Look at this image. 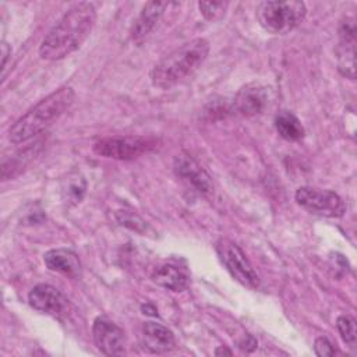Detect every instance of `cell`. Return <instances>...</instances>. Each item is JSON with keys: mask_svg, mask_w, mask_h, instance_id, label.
Returning <instances> with one entry per match:
<instances>
[{"mask_svg": "<svg viewBox=\"0 0 357 357\" xmlns=\"http://www.w3.org/2000/svg\"><path fill=\"white\" fill-rule=\"evenodd\" d=\"M141 346L152 354H165L174 349L176 339L170 329L162 324L148 321L141 328Z\"/></svg>", "mask_w": 357, "mask_h": 357, "instance_id": "7c38bea8", "label": "cell"}, {"mask_svg": "<svg viewBox=\"0 0 357 357\" xmlns=\"http://www.w3.org/2000/svg\"><path fill=\"white\" fill-rule=\"evenodd\" d=\"M156 139L142 135H121L107 137L96 141L92 146L93 152L103 158L130 160L141 156L142 153L153 149Z\"/></svg>", "mask_w": 357, "mask_h": 357, "instance_id": "5b68a950", "label": "cell"}, {"mask_svg": "<svg viewBox=\"0 0 357 357\" xmlns=\"http://www.w3.org/2000/svg\"><path fill=\"white\" fill-rule=\"evenodd\" d=\"M337 70L346 78H356V26L353 20L342 22L339 28Z\"/></svg>", "mask_w": 357, "mask_h": 357, "instance_id": "8fae6325", "label": "cell"}, {"mask_svg": "<svg viewBox=\"0 0 357 357\" xmlns=\"http://www.w3.org/2000/svg\"><path fill=\"white\" fill-rule=\"evenodd\" d=\"M116 219H117L119 225H121V226H124V227H127L132 231H137L139 234L145 233L146 229H148L146 222L141 216H138L135 212H131V211H126V209L117 211L116 212Z\"/></svg>", "mask_w": 357, "mask_h": 357, "instance_id": "d6986e66", "label": "cell"}, {"mask_svg": "<svg viewBox=\"0 0 357 357\" xmlns=\"http://www.w3.org/2000/svg\"><path fill=\"white\" fill-rule=\"evenodd\" d=\"M152 280L172 291H181L187 289L190 279L188 275L176 265L165 264L158 266L152 273Z\"/></svg>", "mask_w": 357, "mask_h": 357, "instance_id": "2e32d148", "label": "cell"}, {"mask_svg": "<svg viewBox=\"0 0 357 357\" xmlns=\"http://www.w3.org/2000/svg\"><path fill=\"white\" fill-rule=\"evenodd\" d=\"M336 326H337V331L343 339V342L346 344H349L350 347H354L356 346V321L349 317V315H340L337 319H336Z\"/></svg>", "mask_w": 357, "mask_h": 357, "instance_id": "ffe728a7", "label": "cell"}, {"mask_svg": "<svg viewBox=\"0 0 357 357\" xmlns=\"http://www.w3.org/2000/svg\"><path fill=\"white\" fill-rule=\"evenodd\" d=\"M305 13L303 1H261L257 7V20L265 31L283 35L298 26Z\"/></svg>", "mask_w": 357, "mask_h": 357, "instance_id": "277c9868", "label": "cell"}, {"mask_svg": "<svg viewBox=\"0 0 357 357\" xmlns=\"http://www.w3.org/2000/svg\"><path fill=\"white\" fill-rule=\"evenodd\" d=\"M294 199L307 212L324 218H342L346 212L343 199L331 190L300 187L294 194Z\"/></svg>", "mask_w": 357, "mask_h": 357, "instance_id": "8992f818", "label": "cell"}, {"mask_svg": "<svg viewBox=\"0 0 357 357\" xmlns=\"http://www.w3.org/2000/svg\"><path fill=\"white\" fill-rule=\"evenodd\" d=\"M314 350L315 354L319 357H326V356H335V349L333 344L331 343V340L325 336L317 337L315 343H314Z\"/></svg>", "mask_w": 357, "mask_h": 357, "instance_id": "7402d4cb", "label": "cell"}, {"mask_svg": "<svg viewBox=\"0 0 357 357\" xmlns=\"http://www.w3.org/2000/svg\"><path fill=\"white\" fill-rule=\"evenodd\" d=\"M209 43L204 38H195L172 50L159 60L151 71L153 86L160 89L172 88L191 75L206 59Z\"/></svg>", "mask_w": 357, "mask_h": 357, "instance_id": "3957f363", "label": "cell"}, {"mask_svg": "<svg viewBox=\"0 0 357 357\" xmlns=\"http://www.w3.org/2000/svg\"><path fill=\"white\" fill-rule=\"evenodd\" d=\"M216 252L226 266V269L230 272V275L238 280L241 284L248 287H257L258 286V275L254 271L251 262L245 257L244 251L231 240L229 238H220L216 243Z\"/></svg>", "mask_w": 357, "mask_h": 357, "instance_id": "52a82bcc", "label": "cell"}, {"mask_svg": "<svg viewBox=\"0 0 357 357\" xmlns=\"http://www.w3.org/2000/svg\"><path fill=\"white\" fill-rule=\"evenodd\" d=\"M96 347L106 356H120L126 350L124 331L106 317H98L92 326Z\"/></svg>", "mask_w": 357, "mask_h": 357, "instance_id": "ba28073f", "label": "cell"}, {"mask_svg": "<svg viewBox=\"0 0 357 357\" xmlns=\"http://www.w3.org/2000/svg\"><path fill=\"white\" fill-rule=\"evenodd\" d=\"M38 145H40V144L36 142L35 145L28 146L24 152H21L20 156H15V158L10 159L8 162H4L1 166V178L7 180V178L15 176L17 172H20V169L22 166H25L38 153Z\"/></svg>", "mask_w": 357, "mask_h": 357, "instance_id": "ac0fdd59", "label": "cell"}, {"mask_svg": "<svg viewBox=\"0 0 357 357\" xmlns=\"http://www.w3.org/2000/svg\"><path fill=\"white\" fill-rule=\"evenodd\" d=\"M238 347L241 350H245V351H252L257 347V340L252 336L247 335L243 340L238 342Z\"/></svg>", "mask_w": 357, "mask_h": 357, "instance_id": "603a6c76", "label": "cell"}, {"mask_svg": "<svg viewBox=\"0 0 357 357\" xmlns=\"http://www.w3.org/2000/svg\"><path fill=\"white\" fill-rule=\"evenodd\" d=\"M231 350H229L226 346H219L216 350H215V356H231Z\"/></svg>", "mask_w": 357, "mask_h": 357, "instance_id": "d4e9b609", "label": "cell"}, {"mask_svg": "<svg viewBox=\"0 0 357 357\" xmlns=\"http://www.w3.org/2000/svg\"><path fill=\"white\" fill-rule=\"evenodd\" d=\"M227 6H229L227 1H199L198 3V8L201 14L211 21H215L223 17Z\"/></svg>", "mask_w": 357, "mask_h": 357, "instance_id": "44dd1931", "label": "cell"}, {"mask_svg": "<svg viewBox=\"0 0 357 357\" xmlns=\"http://www.w3.org/2000/svg\"><path fill=\"white\" fill-rule=\"evenodd\" d=\"M75 93L73 88L63 86L39 100L22 117H20L8 130V138L14 144L25 142L42 131L66 113L74 103Z\"/></svg>", "mask_w": 357, "mask_h": 357, "instance_id": "7a4b0ae2", "label": "cell"}, {"mask_svg": "<svg viewBox=\"0 0 357 357\" xmlns=\"http://www.w3.org/2000/svg\"><path fill=\"white\" fill-rule=\"evenodd\" d=\"M174 170L177 176L194 191L199 194H209L212 191L211 176L202 166L188 153H180L174 159Z\"/></svg>", "mask_w": 357, "mask_h": 357, "instance_id": "30bf717a", "label": "cell"}, {"mask_svg": "<svg viewBox=\"0 0 357 357\" xmlns=\"http://www.w3.org/2000/svg\"><path fill=\"white\" fill-rule=\"evenodd\" d=\"M169 3L166 1H149L144 6L142 11L134 21V25L131 28V38L135 42H141L158 24L159 18L162 17L163 11Z\"/></svg>", "mask_w": 357, "mask_h": 357, "instance_id": "9a60e30c", "label": "cell"}, {"mask_svg": "<svg viewBox=\"0 0 357 357\" xmlns=\"http://www.w3.org/2000/svg\"><path fill=\"white\" fill-rule=\"evenodd\" d=\"M28 303L33 310L53 317L64 315L70 305L59 289L46 283L36 284L28 293Z\"/></svg>", "mask_w": 357, "mask_h": 357, "instance_id": "9c48e42d", "label": "cell"}, {"mask_svg": "<svg viewBox=\"0 0 357 357\" xmlns=\"http://www.w3.org/2000/svg\"><path fill=\"white\" fill-rule=\"evenodd\" d=\"M268 102V93L259 84H248L241 88L234 99V109L243 116L259 114Z\"/></svg>", "mask_w": 357, "mask_h": 357, "instance_id": "5bb4252c", "label": "cell"}, {"mask_svg": "<svg viewBox=\"0 0 357 357\" xmlns=\"http://www.w3.org/2000/svg\"><path fill=\"white\" fill-rule=\"evenodd\" d=\"M275 128L278 134L287 141H298L304 135L301 121L291 112L287 110H282L275 117Z\"/></svg>", "mask_w": 357, "mask_h": 357, "instance_id": "e0dca14e", "label": "cell"}, {"mask_svg": "<svg viewBox=\"0 0 357 357\" xmlns=\"http://www.w3.org/2000/svg\"><path fill=\"white\" fill-rule=\"evenodd\" d=\"M96 21V10L91 3L73 6L45 35L39 56L45 60H60L75 52L91 33Z\"/></svg>", "mask_w": 357, "mask_h": 357, "instance_id": "6da1fadb", "label": "cell"}, {"mask_svg": "<svg viewBox=\"0 0 357 357\" xmlns=\"http://www.w3.org/2000/svg\"><path fill=\"white\" fill-rule=\"evenodd\" d=\"M45 265L49 271L61 273L71 279H78L82 275V265L78 255L67 248L49 250L43 255Z\"/></svg>", "mask_w": 357, "mask_h": 357, "instance_id": "4fadbf2b", "label": "cell"}, {"mask_svg": "<svg viewBox=\"0 0 357 357\" xmlns=\"http://www.w3.org/2000/svg\"><path fill=\"white\" fill-rule=\"evenodd\" d=\"M10 47H8V45L6 43V42H3L1 43V56H3V60H1V68L4 70V67H6V61H7V57L10 56Z\"/></svg>", "mask_w": 357, "mask_h": 357, "instance_id": "cb8c5ba5", "label": "cell"}]
</instances>
